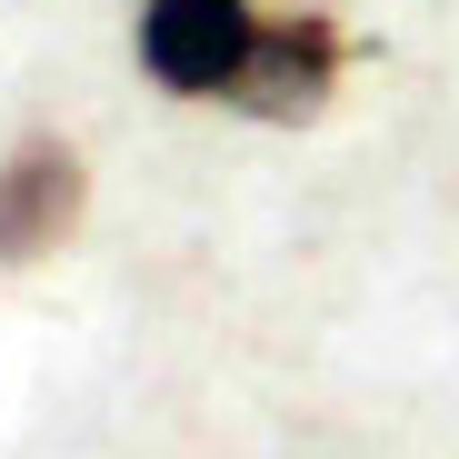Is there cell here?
<instances>
[{"mask_svg":"<svg viewBox=\"0 0 459 459\" xmlns=\"http://www.w3.org/2000/svg\"><path fill=\"white\" fill-rule=\"evenodd\" d=\"M140 60L180 100H250V110H310L330 91V21H260L250 0H150Z\"/></svg>","mask_w":459,"mask_h":459,"instance_id":"6da1fadb","label":"cell"},{"mask_svg":"<svg viewBox=\"0 0 459 459\" xmlns=\"http://www.w3.org/2000/svg\"><path fill=\"white\" fill-rule=\"evenodd\" d=\"M70 200H81V170H70V150L30 140L11 170H0V260H30L70 230Z\"/></svg>","mask_w":459,"mask_h":459,"instance_id":"7a4b0ae2","label":"cell"}]
</instances>
